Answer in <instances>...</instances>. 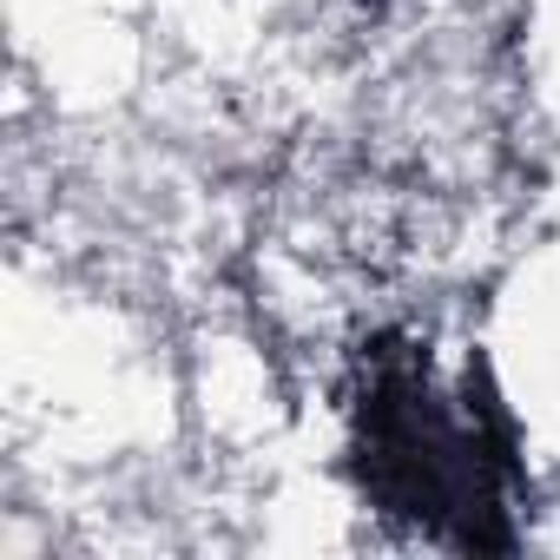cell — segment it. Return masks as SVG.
Wrapping results in <instances>:
<instances>
[{
    "label": "cell",
    "mask_w": 560,
    "mask_h": 560,
    "mask_svg": "<svg viewBox=\"0 0 560 560\" xmlns=\"http://www.w3.org/2000/svg\"><path fill=\"white\" fill-rule=\"evenodd\" d=\"M357 475L376 514L462 547L508 553V435L475 383H442L422 343H370L357 383Z\"/></svg>",
    "instance_id": "obj_1"
}]
</instances>
